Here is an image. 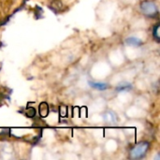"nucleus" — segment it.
I'll use <instances>...</instances> for the list:
<instances>
[{
	"instance_id": "423d86ee",
	"label": "nucleus",
	"mask_w": 160,
	"mask_h": 160,
	"mask_svg": "<svg viewBox=\"0 0 160 160\" xmlns=\"http://www.w3.org/2000/svg\"><path fill=\"white\" fill-rule=\"evenodd\" d=\"M133 88V85L130 83V82H120L117 86H116V88H115V90L117 91V92H127V91H130L131 89Z\"/></svg>"
},
{
	"instance_id": "f03ea898",
	"label": "nucleus",
	"mask_w": 160,
	"mask_h": 160,
	"mask_svg": "<svg viewBox=\"0 0 160 160\" xmlns=\"http://www.w3.org/2000/svg\"><path fill=\"white\" fill-rule=\"evenodd\" d=\"M142 12L148 17H155L158 15V10L157 5L152 1H144L141 4Z\"/></svg>"
},
{
	"instance_id": "7ed1b4c3",
	"label": "nucleus",
	"mask_w": 160,
	"mask_h": 160,
	"mask_svg": "<svg viewBox=\"0 0 160 160\" xmlns=\"http://www.w3.org/2000/svg\"><path fill=\"white\" fill-rule=\"evenodd\" d=\"M88 84H89L90 87H92V88H94L96 90H98V91H105L108 88H110V85L107 82H104L89 81L88 82Z\"/></svg>"
},
{
	"instance_id": "39448f33",
	"label": "nucleus",
	"mask_w": 160,
	"mask_h": 160,
	"mask_svg": "<svg viewBox=\"0 0 160 160\" xmlns=\"http://www.w3.org/2000/svg\"><path fill=\"white\" fill-rule=\"evenodd\" d=\"M125 42L129 45V46H135V47H139L142 44V39H140L139 38L137 37H134V36H131V37H128L126 38Z\"/></svg>"
},
{
	"instance_id": "f257e3e1",
	"label": "nucleus",
	"mask_w": 160,
	"mask_h": 160,
	"mask_svg": "<svg viewBox=\"0 0 160 160\" xmlns=\"http://www.w3.org/2000/svg\"><path fill=\"white\" fill-rule=\"evenodd\" d=\"M148 149H149V143L147 142H142L138 143L131 149V151L129 153L130 158L141 159V158H144Z\"/></svg>"
},
{
	"instance_id": "20e7f679",
	"label": "nucleus",
	"mask_w": 160,
	"mask_h": 160,
	"mask_svg": "<svg viewBox=\"0 0 160 160\" xmlns=\"http://www.w3.org/2000/svg\"><path fill=\"white\" fill-rule=\"evenodd\" d=\"M103 119L108 124H115L117 122V115L112 111H108L103 114Z\"/></svg>"
},
{
	"instance_id": "0eeeda50",
	"label": "nucleus",
	"mask_w": 160,
	"mask_h": 160,
	"mask_svg": "<svg viewBox=\"0 0 160 160\" xmlns=\"http://www.w3.org/2000/svg\"><path fill=\"white\" fill-rule=\"evenodd\" d=\"M158 31H159V24H157L155 26V28L153 29V37L156 38L157 41H159V33H158Z\"/></svg>"
}]
</instances>
